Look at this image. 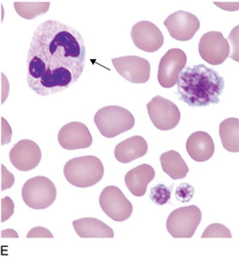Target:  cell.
Returning <instances> with one entry per match:
<instances>
[{"label": "cell", "instance_id": "obj_1", "mask_svg": "<svg viewBox=\"0 0 239 258\" xmlns=\"http://www.w3.org/2000/svg\"><path fill=\"white\" fill-rule=\"evenodd\" d=\"M86 47L80 32L59 21L36 28L27 56V81L41 96L54 95L77 82L85 66Z\"/></svg>", "mask_w": 239, "mask_h": 258}, {"label": "cell", "instance_id": "obj_2", "mask_svg": "<svg viewBox=\"0 0 239 258\" xmlns=\"http://www.w3.org/2000/svg\"><path fill=\"white\" fill-rule=\"evenodd\" d=\"M177 95L180 101L192 107L219 103L225 88L224 78L204 64L187 67L179 75Z\"/></svg>", "mask_w": 239, "mask_h": 258}, {"label": "cell", "instance_id": "obj_3", "mask_svg": "<svg viewBox=\"0 0 239 258\" xmlns=\"http://www.w3.org/2000/svg\"><path fill=\"white\" fill-rule=\"evenodd\" d=\"M63 174L69 184L80 188L94 186L104 176V166L94 155L74 158L67 161Z\"/></svg>", "mask_w": 239, "mask_h": 258}, {"label": "cell", "instance_id": "obj_4", "mask_svg": "<svg viewBox=\"0 0 239 258\" xmlns=\"http://www.w3.org/2000/svg\"><path fill=\"white\" fill-rule=\"evenodd\" d=\"M95 123L101 135L113 138L132 129L135 118L131 112L122 106H107L96 112Z\"/></svg>", "mask_w": 239, "mask_h": 258}, {"label": "cell", "instance_id": "obj_5", "mask_svg": "<svg viewBox=\"0 0 239 258\" xmlns=\"http://www.w3.org/2000/svg\"><path fill=\"white\" fill-rule=\"evenodd\" d=\"M22 197L26 205L34 210L49 208L57 198V189L49 178L37 176L23 184Z\"/></svg>", "mask_w": 239, "mask_h": 258}, {"label": "cell", "instance_id": "obj_6", "mask_svg": "<svg viewBox=\"0 0 239 258\" xmlns=\"http://www.w3.org/2000/svg\"><path fill=\"white\" fill-rule=\"evenodd\" d=\"M201 221L202 212L198 207H182L173 210L168 216L167 229L173 238H190L193 237Z\"/></svg>", "mask_w": 239, "mask_h": 258}, {"label": "cell", "instance_id": "obj_7", "mask_svg": "<svg viewBox=\"0 0 239 258\" xmlns=\"http://www.w3.org/2000/svg\"><path fill=\"white\" fill-rule=\"evenodd\" d=\"M147 108L153 125L163 132L174 129L181 118L179 107L172 101L160 95L153 97L147 103Z\"/></svg>", "mask_w": 239, "mask_h": 258}, {"label": "cell", "instance_id": "obj_8", "mask_svg": "<svg viewBox=\"0 0 239 258\" xmlns=\"http://www.w3.org/2000/svg\"><path fill=\"white\" fill-rule=\"evenodd\" d=\"M99 202L105 214L113 221L122 222L132 215V204L118 187L111 185L104 188Z\"/></svg>", "mask_w": 239, "mask_h": 258}, {"label": "cell", "instance_id": "obj_9", "mask_svg": "<svg viewBox=\"0 0 239 258\" xmlns=\"http://www.w3.org/2000/svg\"><path fill=\"white\" fill-rule=\"evenodd\" d=\"M186 63L187 56L181 49L173 48L167 51L158 63V83L165 89L175 86Z\"/></svg>", "mask_w": 239, "mask_h": 258}, {"label": "cell", "instance_id": "obj_10", "mask_svg": "<svg viewBox=\"0 0 239 258\" xmlns=\"http://www.w3.org/2000/svg\"><path fill=\"white\" fill-rule=\"evenodd\" d=\"M230 45L220 32L210 31L202 35L199 42V53L212 66L224 63L230 55Z\"/></svg>", "mask_w": 239, "mask_h": 258}, {"label": "cell", "instance_id": "obj_11", "mask_svg": "<svg viewBox=\"0 0 239 258\" xmlns=\"http://www.w3.org/2000/svg\"><path fill=\"white\" fill-rule=\"evenodd\" d=\"M113 66L122 78L132 83H146L150 78V63L137 56H125L112 59Z\"/></svg>", "mask_w": 239, "mask_h": 258}, {"label": "cell", "instance_id": "obj_12", "mask_svg": "<svg viewBox=\"0 0 239 258\" xmlns=\"http://www.w3.org/2000/svg\"><path fill=\"white\" fill-rule=\"evenodd\" d=\"M171 36L179 41L191 40L200 29V21L196 16L190 12L179 11L170 15L165 20Z\"/></svg>", "mask_w": 239, "mask_h": 258}, {"label": "cell", "instance_id": "obj_13", "mask_svg": "<svg viewBox=\"0 0 239 258\" xmlns=\"http://www.w3.org/2000/svg\"><path fill=\"white\" fill-rule=\"evenodd\" d=\"M131 39L136 47L147 52H154L164 43V36L155 24L149 21L135 23L131 29Z\"/></svg>", "mask_w": 239, "mask_h": 258}, {"label": "cell", "instance_id": "obj_14", "mask_svg": "<svg viewBox=\"0 0 239 258\" xmlns=\"http://www.w3.org/2000/svg\"><path fill=\"white\" fill-rule=\"evenodd\" d=\"M12 165L22 172L35 169L41 160V150L34 141L21 140L15 144L10 152Z\"/></svg>", "mask_w": 239, "mask_h": 258}, {"label": "cell", "instance_id": "obj_15", "mask_svg": "<svg viewBox=\"0 0 239 258\" xmlns=\"http://www.w3.org/2000/svg\"><path fill=\"white\" fill-rule=\"evenodd\" d=\"M58 143L66 150L87 149L93 144L90 130L84 123L71 122L61 128L58 132Z\"/></svg>", "mask_w": 239, "mask_h": 258}, {"label": "cell", "instance_id": "obj_16", "mask_svg": "<svg viewBox=\"0 0 239 258\" xmlns=\"http://www.w3.org/2000/svg\"><path fill=\"white\" fill-rule=\"evenodd\" d=\"M155 178V171L147 164H142L127 172L124 181L130 193L135 197L146 194L147 185Z\"/></svg>", "mask_w": 239, "mask_h": 258}, {"label": "cell", "instance_id": "obj_17", "mask_svg": "<svg viewBox=\"0 0 239 258\" xmlns=\"http://www.w3.org/2000/svg\"><path fill=\"white\" fill-rule=\"evenodd\" d=\"M186 150L194 161L204 162L213 156L215 148L213 139L208 133L197 132L188 138Z\"/></svg>", "mask_w": 239, "mask_h": 258}, {"label": "cell", "instance_id": "obj_18", "mask_svg": "<svg viewBox=\"0 0 239 258\" xmlns=\"http://www.w3.org/2000/svg\"><path fill=\"white\" fill-rule=\"evenodd\" d=\"M147 150V141L141 136H134L118 144L114 150V155L119 162L130 163L139 158L143 157Z\"/></svg>", "mask_w": 239, "mask_h": 258}, {"label": "cell", "instance_id": "obj_19", "mask_svg": "<svg viewBox=\"0 0 239 258\" xmlns=\"http://www.w3.org/2000/svg\"><path fill=\"white\" fill-rule=\"evenodd\" d=\"M73 227L77 235L83 238H114L113 230L98 219H79L73 221Z\"/></svg>", "mask_w": 239, "mask_h": 258}, {"label": "cell", "instance_id": "obj_20", "mask_svg": "<svg viewBox=\"0 0 239 258\" xmlns=\"http://www.w3.org/2000/svg\"><path fill=\"white\" fill-rule=\"evenodd\" d=\"M160 161L163 171L174 180L182 179L187 176L189 172L187 164L180 154L175 150L163 153L160 157Z\"/></svg>", "mask_w": 239, "mask_h": 258}, {"label": "cell", "instance_id": "obj_21", "mask_svg": "<svg viewBox=\"0 0 239 258\" xmlns=\"http://www.w3.org/2000/svg\"><path fill=\"white\" fill-rule=\"evenodd\" d=\"M222 145L229 152H239V119L226 118L219 124Z\"/></svg>", "mask_w": 239, "mask_h": 258}, {"label": "cell", "instance_id": "obj_22", "mask_svg": "<svg viewBox=\"0 0 239 258\" xmlns=\"http://www.w3.org/2000/svg\"><path fill=\"white\" fill-rule=\"evenodd\" d=\"M14 7L21 18L32 20L48 12L50 2H14Z\"/></svg>", "mask_w": 239, "mask_h": 258}, {"label": "cell", "instance_id": "obj_23", "mask_svg": "<svg viewBox=\"0 0 239 258\" xmlns=\"http://www.w3.org/2000/svg\"><path fill=\"white\" fill-rule=\"evenodd\" d=\"M171 194L172 190L169 187L164 184H158L151 188L149 198L153 204L162 206L170 201Z\"/></svg>", "mask_w": 239, "mask_h": 258}, {"label": "cell", "instance_id": "obj_24", "mask_svg": "<svg viewBox=\"0 0 239 258\" xmlns=\"http://www.w3.org/2000/svg\"><path fill=\"white\" fill-rule=\"evenodd\" d=\"M232 237L230 230L227 227L220 223H213L208 226L205 229L202 238H230Z\"/></svg>", "mask_w": 239, "mask_h": 258}, {"label": "cell", "instance_id": "obj_25", "mask_svg": "<svg viewBox=\"0 0 239 258\" xmlns=\"http://www.w3.org/2000/svg\"><path fill=\"white\" fill-rule=\"evenodd\" d=\"M194 193H195V189L191 184H188V183H182L177 187L175 196H176L178 201L186 204L192 199Z\"/></svg>", "mask_w": 239, "mask_h": 258}, {"label": "cell", "instance_id": "obj_26", "mask_svg": "<svg viewBox=\"0 0 239 258\" xmlns=\"http://www.w3.org/2000/svg\"><path fill=\"white\" fill-rule=\"evenodd\" d=\"M1 204H2V207H1V211H2L1 221L4 222V221H7L13 215V213H14V204H13L12 199L8 198V197L2 199Z\"/></svg>", "mask_w": 239, "mask_h": 258}, {"label": "cell", "instance_id": "obj_27", "mask_svg": "<svg viewBox=\"0 0 239 258\" xmlns=\"http://www.w3.org/2000/svg\"><path fill=\"white\" fill-rule=\"evenodd\" d=\"M27 238H53L49 230L45 227H36L29 231Z\"/></svg>", "mask_w": 239, "mask_h": 258}]
</instances>
